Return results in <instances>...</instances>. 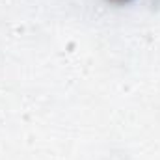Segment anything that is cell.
Instances as JSON below:
<instances>
[{"label": "cell", "mask_w": 160, "mask_h": 160, "mask_svg": "<svg viewBox=\"0 0 160 160\" xmlns=\"http://www.w3.org/2000/svg\"><path fill=\"white\" fill-rule=\"evenodd\" d=\"M114 2H128V0H114Z\"/></svg>", "instance_id": "1"}]
</instances>
